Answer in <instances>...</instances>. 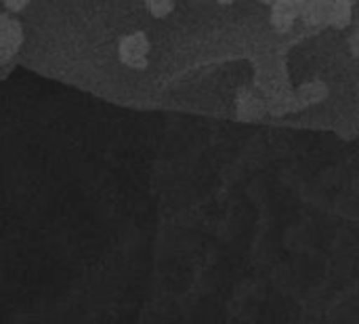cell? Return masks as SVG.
Instances as JSON below:
<instances>
[{"label": "cell", "instance_id": "3", "mask_svg": "<svg viewBox=\"0 0 359 324\" xmlns=\"http://www.w3.org/2000/svg\"><path fill=\"white\" fill-rule=\"evenodd\" d=\"M23 46V27L13 17L11 11L4 8L0 13V65L11 63Z\"/></svg>", "mask_w": 359, "mask_h": 324}, {"label": "cell", "instance_id": "6", "mask_svg": "<svg viewBox=\"0 0 359 324\" xmlns=\"http://www.w3.org/2000/svg\"><path fill=\"white\" fill-rule=\"evenodd\" d=\"M263 114V103L252 95H242L238 105V116L244 120H255Z\"/></svg>", "mask_w": 359, "mask_h": 324}, {"label": "cell", "instance_id": "10", "mask_svg": "<svg viewBox=\"0 0 359 324\" xmlns=\"http://www.w3.org/2000/svg\"><path fill=\"white\" fill-rule=\"evenodd\" d=\"M219 4H223V6H229V4H233L236 0H217Z\"/></svg>", "mask_w": 359, "mask_h": 324}, {"label": "cell", "instance_id": "12", "mask_svg": "<svg viewBox=\"0 0 359 324\" xmlns=\"http://www.w3.org/2000/svg\"><path fill=\"white\" fill-rule=\"evenodd\" d=\"M358 91H359V86H358Z\"/></svg>", "mask_w": 359, "mask_h": 324}, {"label": "cell", "instance_id": "8", "mask_svg": "<svg viewBox=\"0 0 359 324\" xmlns=\"http://www.w3.org/2000/svg\"><path fill=\"white\" fill-rule=\"evenodd\" d=\"M2 4H4V8L6 11H11V13H21V11H25V6L29 4V0H2Z\"/></svg>", "mask_w": 359, "mask_h": 324}, {"label": "cell", "instance_id": "1", "mask_svg": "<svg viewBox=\"0 0 359 324\" xmlns=\"http://www.w3.org/2000/svg\"><path fill=\"white\" fill-rule=\"evenodd\" d=\"M303 19L311 25L328 23L345 27L351 19V4L349 0H305Z\"/></svg>", "mask_w": 359, "mask_h": 324}, {"label": "cell", "instance_id": "5", "mask_svg": "<svg viewBox=\"0 0 359 324\" xmlns=\"http://www.w3.org/2000/svg\"><path fill=\"white\" fill-rule=\"evenodd\" d=\"M292 95H294V108L297 110L309 108V105H316V103L326 101V97H328V84L326 82H320V80H313V82H307V84L299 86Z\"/></svg>", "mask_w": 359, "mask_h": 324}, {"label": "cell", "instance_id": "2", "mask_svg": "<svg viewBox=\"0 0 359 324\" xmlns=\"http://www.w3.org/2000/svg\"><path fill=\"white\" fill-rule=\"evenodd\" d=\"M149 51H151V42H149L147 34L143 30H137V32H130L120 38L118 59L126 67H130L135 72H143L149 65Z\"/></svg>", "mask_w": 359, "mask_h": 324}, {"label": "cell", "instance_id": "11", "mask_svg": "<svg viewBox=\"0 0 359 324\" xmlns=\"http://www.w3.org/2000/svg\"><path fill=\"white\" fill-rule=\"evenodd\" d=\"M259 2H263V4H267V6H271V4H273L276 0H259Z\"/></svg>", "mask_w": 359, "mask_h": 324}, {"label": "cell", "instance_id": "9", "mask_svg": "<svg viewBox=\"0 0 359 324\" xmlns=\"http://www.w3.org/2000/svg\"><path fill=\"white\" fill-rule=\"evenodd\" d=\"M349 48H351V53H353V55L359 59V25H358V30H355V34L349 38Z\"/></svg>", "mask_w": 359, "mask_h": 324}, {"label": "cell", "instance_id": "7", "mask_svg": "<svg viewBox=\"0 0 359 324\" xmlns=\"http://www.w3.org/2000/svg\"><path fill=\"white\" fill-rule=\"evenodd\" d=\"M143 2L147 13L156 19H164L175 11V0H143Z\"/></svg>", "mask_w": 359, "mask_h": 324}, {"label": "cell", "instance_id": "4", "mask_svg": "<svg viewBox=\"0 0 359 324\" xmlns=\"http://www.w3.org/2000/svg\"><path fill=\"white\" fill-rule=\"evenodd\" d=\"M305 0H276L271 4V25L276 32L286 34L294 27V21L303 17Z\"/></svg>", "mask_w": 359, "mask_h": 324}]
</instances>
